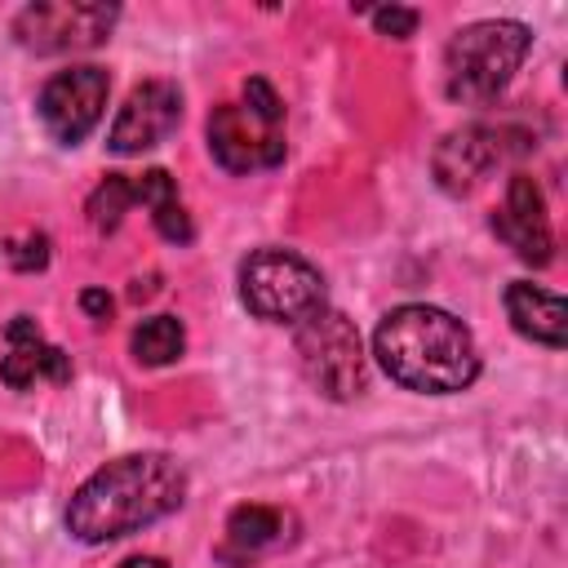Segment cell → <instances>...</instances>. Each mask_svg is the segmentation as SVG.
I'll return each instance as SVG.
<instances>
[{"instance_id": "1", "label": "cell", "mask_w": 568, "mask_h": 568, "mask_svg": "<svg viewBox=\"0 0 568 568\" xmlns=\"http://www.w3.org/2000/svg\"><path fill=\"white\" fill-rule=\"evenodd\" d=\"M186 501V470L169 453H129L93 470L67 506V532L84 546L129 537Z\"/></svg>"}, {"instance_id": "2", "label": "cell", "mask_w": 568, "mask_h": 568, "mask_svg": "<svg viewBox=\"0 0 568 568\" xmlns=\"http://www.w3.org/2000/svg\"><path fill=\"white\" fill-rule=\"evenodd\" d=\"M382 373L417 395H457L479 377L475 333L444 306L408 302L382 315L373 333Z\"/></svg>"}, {"instance_id": "3", "label": "cell", "mask_w": 568, "mask_h": 568, "mask_svg": "<svg viewBox=\"0 0 568 568\" xmlns=\"http://www.w3.org/2000/svg\"><path fill=\"white\" fill-rule=\"evenodd\" d=\"M532 49V31L515 18H484L462 27L444 49V89L462 106H488Z\"/></svg>"}, {"instance_id": "4", "label": "cell", "mask_w": 568, "mask_h": 568, "mask_svg": "<svg viewBox=\"0 0 568 568\" xmlns=\"http://www.w3.org/2000/svg\"><path fill=\"white\" fill-rule=\"evenodd\" d=\"M240 302L266 324H302L324 306V275L293 248H257L240 266Z\"/></svg>"}, {"instance_id": "5", "label": "cell", "mask_w": 568, "mask_h": 568, "mask_svg": "<svg viewBox=\"0 0 568 568\" xmlns=\"http://www.w3.org/2000/svg\"><path fill=\"white\" fill-rule=\"evenodd\" d=\"M297 359L311 386L328 399H355L368 386V359L359 333L333 306H320L311 320L297 324Z\"/></svg>"}, {"instance_id": "6", "label": "cell", "mask_w": 568, "mask_h": 568, "mask_svg": "<svg viewBox=\"0 0 568 568\" xmlns=\"http://www.w3.org/2000/svg\"><path fill=\"white\" fill-rule=\"evenodd\" d=\"M120 9L89 0H40L13 18V40L31 53H80L111 36Z\"/></svg>"}, {"instance_id": "7", "label": "cell", "mask_w": 568, "mask_h": 568, "mask_svg": "<svg viewBox=\"0 0 568 568\" xmlns=\"http://www.w3.org/2000/svg\"><path fill=\"white\" fill-rule=\"evenodd\" d=\"M106 93H111V75L93 62L84 67H67L58 71L40 98H36V115L49 129V138H58L62 146H75L93 133V124L106 111Z\"/></svg>"}, {"instance_id": "8", "label": "cell", "mask_w": 568, "mask_h": 568, "mask_svg": "<svg viewBox=\"0 0 568 568\" xmlns=\"http://www.w3.org/2000/svg\"><path fill=\"white\" fill-rule=\"evenodd\" d=\"M209 151L226 173L275 169L284 160V133L280 124L257 120L244 102H222L209 115Z\"/></svg>"}, {"instance_id": "9", "label": "cell", "mask_w": 568, "mask_h": 568, "mask_svg": "<svg viewBox=\"0 0 568 568\" xmlns=\"http://www.w3.org/2000/svg\"><path fill=\"white\" fill-rule=\"evenodd\" d=\"M182 120V93L173 80H142L129 89L124 106L115 111L111 120V133H106V146L115 155H138V151H151L160 146Z\"/></svg>"}, {"instance_id": "10", "label": "cell", "mask_w": 568, "mask_h": 568, "mask_svg": "<svg viewBox=\"0 0 568 568\" xmlns=\"http://www.w3.org/2000/svg\"><path fill=\"white\" fill-rule=\"evenodd\" d=\"M493 231L515 248L519 262L528 266H546L555 257V235H550V217H546V195L528 173H515L501 200V213L493 217Z\"/></svg>"}, {"instance_id": "11", "label": "cell", "mask_w": 568, "mask_h": 568, "mask_svg": "<svg viewBox=\"0 0 568 568\" xmlns=\"http://www.w3.org/2000/svg\"><path fill=\"white\" fill-rule=\"evenodd\" d=\"M497 160H501V133L488 124H462L444 133V142L430 155V169L448 195H466L493 173Z\"/></svg>"}, {"instance_id": "12", "label": "cell", "mask_w": 568, "mask_h": 568, "mask_svg": "<svg viewBox=\"0 0 568 568\" xmlns=\"http://www.w3.org/2000/svg\"><path fill=\"white\" fill-rule=\"evenodd\" d=\"M506 315L515 324V333H524L528 342H541L550 351H559L568 342V306L559 293L541 288V284H528V280H515L506 284Z\"/></svg>"}, {"instance_id": "13", "label": "cell", "mask_w": 568, "mask_h": 568, "mask_svg": "<svg viewBox=\"0 0 568 568\" xmlns=\"http://www.w3.org/2000/svg\"><path fill=\"white\" fill-rule=\"evenodd\" d=\"M40 377H49V382H67V377H71V359H67V351L49 346L44 337L31 342V346H13V351L0 359V382L13 386V390L36 386Z\"/></svg>"}, {"instance_id": "14", "label": "cell", "mask_w": 568, "mask_h": 568, "mask_svg": "<svg viewBox=\"0 0 568 568\" xmlns=\"http://www.w3.org/2000/svg\"><path fill=\"white\" fill-rule=\"evenodd\" d=\"M129 346H133V359H138V364L164 368V364H173V359L186 351V328H182V320H173V315H151V320H142V324L133 328Z\"/></svg>"}, {"instance_id": "15", "label": "cell", "mask_w": 568, "mask_h": 568, "mask_svg": "<svg viewBox=\"0 0 568 568\" xmlns=\"http://www.w3.org/2000/svg\"><path fill=\"white\" fill-rule=\"evenodd\" d=\"M284 510H275V506H257V501H248V506H235L231 510V519H226V537H231V546H240V550H266V546H275L280 537H284Z\"/></svg>"}, {"instance_id": "16", "label": "cell", "mask_w": 568, "mask_h": 568, "mask_svg": "<svg viewBox=\"0 0 568 568\" xmlns=\"http://www.w3.org/2000/svg\"><path fill=\"white\" fill-rule=\"evenodd\" d=\"M129 204H138V200H133V178H124V173H106V178L93 186L84 213H89V222H93L98 231H115V226L124 222Z\"/></svg>"}, {"instance_id": "17", "label": "cell", "mask_w": 568, "mask_h": 568, "mask_svg": "<svg viewBox=\"0 0 568 568\" xmlns=\"http://www.w3.org/2000/svg\"><path fill=\"white\" fill-rule=\"evenodd\" d=\"M244 106H248L257 120H266V124H284V102H280V93H275L262 75L244 80Z\"/></svg>"}, {"instance_id": "18", "label": "cell", "mask_w": 568, "mask_h": 568, "mask_svg": "<svg viewBox=\"0 0 568 568\" xmlns=\"http://www.w3.org/2000/svg\"><path fill=\"white\" fill-rule=\"evenodd\" d=\"M133 200L146 204V209H160V204L178 200V182L164 169H146L142 178H133Z\"/></svg>"}, {"instance_id": "19", "label": "cell", "mask_w": 568, "mask_h": 568, "mask_svg": "<svg viewBox=\"0 0 568 568\" xmlns=\"http://www.w3.org/2000/svg\"><path fill=\"white\" fill-rule=\"evenodd\" d=\"M368 18H373V31L377 36H390V40H408L417 31V9L382 4V9H368Z\"/></svg>"}, {"instance_id": "20", "label": "cell", "mask_w": 568, "mask_h": 568, "mask_svg": "<svg viewBox=\"0 0 568 568\" xmlns=\"http://www.w3.org/2000/svg\"><path fill=\"white\" fill-rule=\"evenodd\" d=\"M151 222H155V231H160L164 240H173V244H191V235H195V226H191V217H186V209H182L178 200L151 209Z\"/></svg>"}, {"instance_id": "21", "label": "cell", "mask_w": 568, "mask_h": 568, "mask_svg": "<svg viewBox=\"0 0 568 568\" xmlns=\"http://www.w3.org/2000/svg\"><path fill=\"white\" fill-rule=\"evenodd\" d=\"M4 257L13 271H40L49 262V240L44 235H22V240H9L4 244Z\"/></svg>"}, {"instance_id": "22", "label": "cell", "mask_w": 568, "mask_h": 568, "mask_svg": "<svg viewBox=\"0 0 568 568\" xmlns=\"http://www.w3.org/2000/svg\"><path fill=\"white\" fill-rule=\"evenodd\" d=\"M4 337H9L13 346H31V342H40V324H36L31 315H13V320L4 324Z\"/></svg>"}, {"instance_id": "23", "label": "cell", "mask_w": 568, "mask_h": 568, "mask_svg": "<svg viewBox=\"0 0 568 568\" xmlns=\"http://www.w3.org/2000/svg\"><path fill=\"white\" fill-rule=\"evenodd\" d=\"M80 306H84V315H93V320H106V315H111V297H106L102 288H84V293H80Z\"/></svg>"}, {"instance_id": "24", "label": "cell", "mask_w": 568, "mask_h": 568, "mask_svg": "<svg viewBox=\"0 0 568 568\" xmlns=\"http://www.w3.org/2000/svg\"><path fill=\"white\" fill-rule=\"evenodd\" d=\"M120 568H169L160 555H133V559H124Z\"/></svg>"}]
</instances>
